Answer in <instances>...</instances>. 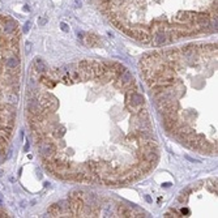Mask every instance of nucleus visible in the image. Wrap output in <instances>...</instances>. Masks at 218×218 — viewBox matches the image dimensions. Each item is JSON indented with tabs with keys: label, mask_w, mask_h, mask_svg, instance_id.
Masks as SVG:
<instances>
[{
	"label": "nucleus",
	"mask_w": 218,
	"mask_h": 218,
	"mask_svg": "<svg viewBox=\"0 0 218 218\" xmlns=\"http://www.w3.org/2000/svg\"><path fill=\"white\" fill-rule=\"evenodd\" d=\"M145 200H146L148 203H152V199L149 197V196H145Z\"/></svg>",
	"instance_id": "nucleus-15"
},
{
	"label": "nucleus",
	"mask_w": 218,
	"mask_h": 218,
	"mask_svg": "<svg viewBox=\"0 0 218 218\" xmlns=\"http://www.w3.org/2000/svg\"><path fill=\"white\" fill-rule=\"evenodd\" d=\"M34 68H36V72L38 75H41V73H46L49 71V67H47V64L43 62L41 58H36L34 59Z\"/></svg>",
	"instance_id": "nucleus-5"
},
{
	"label": "nucleus",
	"mask_w": 218,
	"mask_h": 218,
	"mask_svg": "<svg viewBox=\"0 0 218 218\" xmlns=\"http://www.w3.org/2000/svg\"><path fill=\"white\" fill-rule=\"evenodd\" d=\"M29 30H30V22H26L24 26V32L26 33V32H29Z\"/></svg>",
	"instance_id": "nucleus-11"
},
{
	"label": "nucleus",
	"mask_w": 218,
	"mask_h": 218,
	"mask_svg": "<svg viewBox=\"0 0 218 218\" xmlns=\"http://www.w3.org/2000/svg\"><path fill=\"white\" fill-rule=\"evenodd\" d=\"M5 102L8 104H12V106H16L19 103V95H17L15 91H11V93H7L5 95Z\"/></svg>",
	"instance_id": "nucleus-7"
},
{
	"label": "nucleus",
	"mask_w": 218,
	"mask_h": 218,
	"mask_svg": "<svg viewBox=\"0 0 218 218\" xmlns=\"http://www.w3.org/2000/svg\"><path fill=\"white\" fill-rule=\"evenodd\" d=\"M5 65H7V68H9V69L19 68V67H20V59H19V56H16V55L9 56V58L5 60Z\"/></svg>",
	"instance_id": "nucleus-6"
},
{
	"label": "nucleus",
	"mask_w": 218,
	"mask_h": 218,
	"mask_svg": "<svg viewBox=\"0 0 218 218\" xmlns=\"http://www.w3.org/2000/svg\"><path fill=\"white\" fill-rule=\"evenodd\" d=\"M30 51H32V43L28 42L26 43V52H30Z\"/></svg>",
	"instance_id": "nucleus-12"
},
{
	"label": "nucleus",
	"mask_w": 218,
	"mask_h": 218,
	"mask_svg": "<svg viewBox=\"0 0 218 218\" xmlns=\"http://www.w3.org/2000/svg\"><path fill=\"white\" fill-rule=\"evenodd\" d=\"M60 28H62V30H63V32H69V28H68V25H67V24H64V22H62V24H60Z\"/></svg>",
	"instance_id": "nucleus-10"
},
{
	"label": "nucleus",
	"mask_w": 218,
	"mask_h": 218,
	"mask_svg": "<svg viewBox=\"0 0 218 218\" xmlns=\"http://www.w3.org/2000/svg\"><path fill=\"white\" fill-rule=\"evenodd\" d=\"M24 150H25V152H28V150H29V144H26V145H25V148H24Z\"/></svg>",
	"instance_id": "nucleus-17"
},
{
	"label": "nucleus",
	"mask_w": 218,
	"mask_h": 218,
	"mask_svg": "<svg viewBox=\"0 0 218 218\" xmlns=\"http://www.w3.org/2000/svg\"><path fill=\"white\" fill-rule=\"evenodd\" d=\"M2 201H3V199H2V196H0V204H2Z\"/></svg>",
	"instance_id": "nucleus-19"
},
{
	"label": "nucleus",
	"mask_w": 218,
	"mask_h": 218,
	"mask_svg": "<svg viewBox=\"0 0 218 218\" xmlns=\"http://www.w3.org/2000/svg\"><path fill=\"white\" fill-rule=\"evenodd\" d=\"M46 21H47L46 19H41V20H39V22H38V24H39V25H45V24H46Z\"/></svg>",
	"instance_id": "nucleus-13"
},
{
	"label": "nucleus",
	"mask_w": 218,
	"mask_h": 218,
	"mask_svg": "<svg viewBox=\"0 0 218 218\" xmlns=\"http://www.w3.org/2000/svg\"><path fill=\"white\" fill-rule=\"evenodd\" d=\"M86 39H88V43H89L90 46H95V45H98V42H99V38L97 36H94V34L88 36V37H86Z\"/></svg>",
	"instance_id": "nucleus-9"
},
{
	"label": "nucleus",
	"mask_w": 218,
	"mask_h": 218,
	"mask_svg": "<svg viewBox=\"0 0 218 218\" xmlns=\"http://www.w3.org/2000/svg\"><path fill=\"white\" fill-rule=\"evenodd\" d=\"M116 78L121 82V84H123L124 89L135 84V78H133L132 73H131V72L128 71V69H127V71H124L123 73H120V75H118V77H116Z\"/></svg>",
	"instance_id": "nucleus-3"
},
{
	"label": "nucleus",
	"mask_w": 218,
	"mask_h": 218,
	"mask_svg": "<svg viewBox=\"0 0 218 218\" xmlns=\"http://www.w3.org/2000/svg\"><path fill=\"white\" fill-rule=\"evenodd\" d=\"M76 7H81V2H78V0H76Z\"/></svg>",
	"instance_id": "nucleus-16"
},
{
	"label": "nucleus",
	"mask_w": 218,
	"mask_h": 218,
	"mask_svg": "<svg viewBox=\"0 0 218 218\" xmlns=\"http://www.w3.org/2000/svg\"><path fill=\"white\" fill-rule=\"evenodd\" d=\"M0 217H7V213L4 210H0Z\"/></svg>",
	"instance_id": "nucleus-14"
},
{
	"label": "nucleus",
	"mask_w": 218,
	"mask_h": 218,
	"mask_svg": "<svg viewBox=\"0 0 218 218\" xmlns=\"http://www.w3.org/2000/svg\"><path fill=\"white\" fill-rule=\"evenodd\" d=\"M84 196H85L84 191L75 189V191H72V192L68 195V197H69V199H82V200H84Z\"/></svg>",
	"instance_id": "nucleus-8"
},
{
	"label": "nucleus",
	"mask_w": 218,
	"mask_h": 218,
	"mask_svg": "<svg viewBox=\"0 0 218 218\" xmlns=\"http://www.w3.org/2000/svg\"><path fill=\"white\" fill-rule=\"evenodd\" d=\"M3 174H4V172H3V170H0V176H3Z\"/></svg>",
	"instance_id": "nucleus-18"
},
{
	"label": "nucleus",
	"mask_w": 218,
	"mask_h": 218,
	"mask_svg": "<svg viewBox=\"0 0 218 218\" xmlns=\"http://www.w3.org/2000/svg\"><path fill=\"white\" fill-rule=\"evenodd\" d=\"M16 30H17V24L8 17V19L3 22V32H4V34H7V36H12L13 33H16Z\"/></svg>",
	"instance_id": "nucleus-4"
},
{
	"label": "nucleus",
	"mask_w": 218,
	"mask_h": 218,
	"mask_svg": "<svg viewBox=\"0 0 218 218\" xmlns=\"http://www.w3.org/2000/svg\"><path fill=\"white\" fill-rule=\"evenodd\" d=\"M125 99H127V101H125V103H127V107L129 108V110L135 111V112H136L140 107H142L144 103H145V99H144L142 94L137 93V91H133L132 94L125 95Z\"/></svg>",
	"instance_id": "nucleus-1"
},
{
	"label": "nucleus",
	"mask_w": 218,
	"mask_h": 218,
	"mask_svg": "<svg viewBox=\"0 0 218 218\" xmlns=\"http://www.w3.org/2000/svg\"><path fill=\"white\" fill-rule=\"evenodd\" d=\"M152 45L154 47H161L170 43V38L167 36L166 30H157V32L152 33Z\"/></svg>",
	"instance_id": "nucleus-2"
}]
</instances>
